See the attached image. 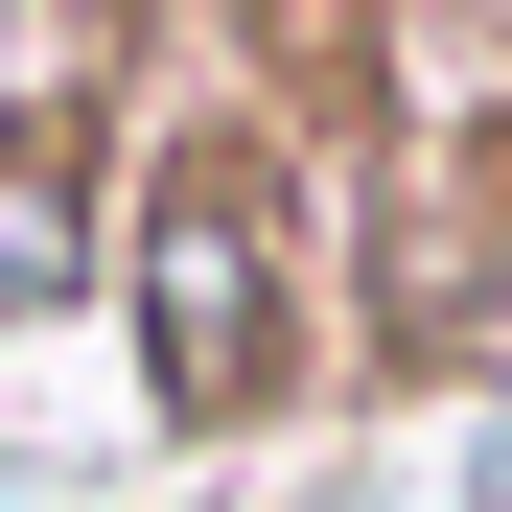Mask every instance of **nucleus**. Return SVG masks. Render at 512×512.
Wrapping results in <instances>:
<instances>
[{"instance_id":"nucleus-1","label":"nucleus","mask_w":512,"mask_h":512,"mask_svg":"<svg viewBox=\"0 0 512 512\" xmlns=\"http://www.w3.org/2000/svg\"><path fill=\"white\" fill-rule=\"evenodd\" d=\"M140 373H163V419H256V396L303 373L256 140H163V163H140Z\"/></svg>"},{"instance_id":"nucleus-2","label":"nucleus","mask_w":512,"mask_h":512,"mask_svg":"<svg viewBox=\"0 0 512 512\" xmlns=\"http://www.w3.org/2000/svg\"><path fill=\"white\" fill-rule=\"evenodd\" d=\"M489 280H512V117H489V140H419V163H396V256H373V326H396V350H443V326H489Z\"/></svg>"},{"instance_id":"nucleus-3","label":"nucleus","mask_w":512,"mask_h":512,"mask_svg":"<svg viewBox=\"0 0 512 512\" xmlns=\"http://www.w3.org/2000/svg\"><path fill=\"white\" fill-rule=\"evenodd\" d=\"M94 280V163L70 117H0V303H70Z\"/></svg>"},{"instance_id":"nucleus-4","label":"nucleus","mask_w":512,"mask_h":512,"mask_svg":"<svg viewBox=\"0 0 512 512\" xmlns=\"http://www.w3.org/2000/svg\"><path fill=\"white\" fill-rule=\"evenodd\" d=\"M256 24H280V47H373V0H256Z\"/></svg>"},{"instance_id":"nucleus-5","label":"nucleus","mask_w":512,"mask_h":512,"mask_svg":"<svg viewBox=\"0 0 512 512\" xmlns=\"http://www.w3.org/2000/svg\"><path fill=\"white\" fill-rule=\"evenodd\" d=\"M466 512H512V396H489V419H466Z\"/></svg>"}]
</instances>
